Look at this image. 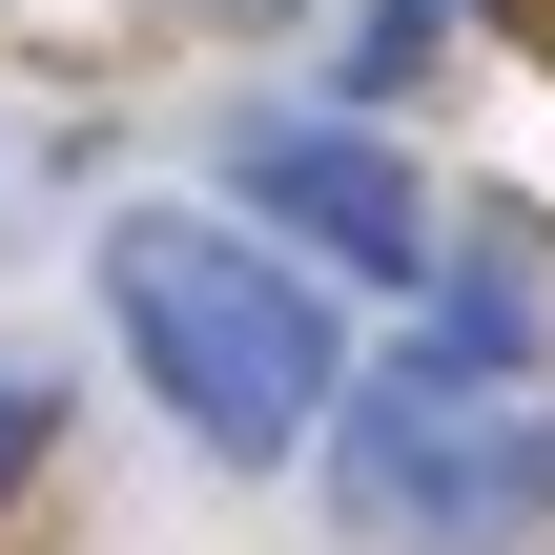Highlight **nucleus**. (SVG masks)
<instances>
[{
  "label": "nucleus",
  "instance_id": "1",
  "mask_svg": "<svg viewBox=\"0 0 555 555\" xmlns=\"http://www.w3.org/2000/svg\"><path fill=\"white\" fill-rule=\"evenodd\" d=\"M103 330H124V371L165 391V433L227 453V474H288V453L330 433V391H350L309 268H268V247L206 227V206H124V227H103Z\"/></svg>",
  "mask_w": 555,
  "mask_h": 555
},
{
  "label": "nucleus",
  "instance_id": "2",
  "mask_svg": "<svg viewBox=\"0 0 555 555\" xmlns=\"http://www.w3.org/2000/svg\"><path fill=\"white\" fill-rule=\"evenodd\" d=\"M309 474H330L350 555H535L555 535V391H515V350L433 330V350L330 391Z\"/></svg>",
  "mask_w": 555,
  "mask_h": 555
},
{
  "label": "nucleus",
  "instance_id": "3",
  "mask_svg": "<svg viewBox=\"0 0 555 555\" xmlns=\"http://www.w3.org/2000/svg\"><path fill=\"white\" fill-rule=\"evenodd\" d=\"M227 206H247V227H309V247L371 268V288H433V268H453V206H433L371 124H227Z\"/></svg>",
  "mask_w": 555,
  "mask_h": 555
},
{
  "label": "nucleus",
  "instance_id": "4",
  "mask_svg": "<svg viewBox=\"0 0 555 555\" xmlns=\"http://www.w3.org/2000/svg\"><path fill=\"white\" fill-rule=\"evenodd\" d=\"M433 288H453V350H535L555 330V247L515 206H453V268H433Z\"/></svg>",
  "mask_w": 555,
  "mask_h": 555
},
{
  "label": "nucleus",
  "instance_id": "5",
  "mask_svg": "<svg viewBox=\"0 0 555 555\" xmlns=\"http://www.w3.org/2000/svg\"><path fill=\"white\" fill-rule=\"evenodd\" d=\"M41 433H62V391H41V371H21V350H0V494H21V474H41Z\"/></svg>",
  "mask_w": 555,
  "mask_h": 555
}]
</instances>
